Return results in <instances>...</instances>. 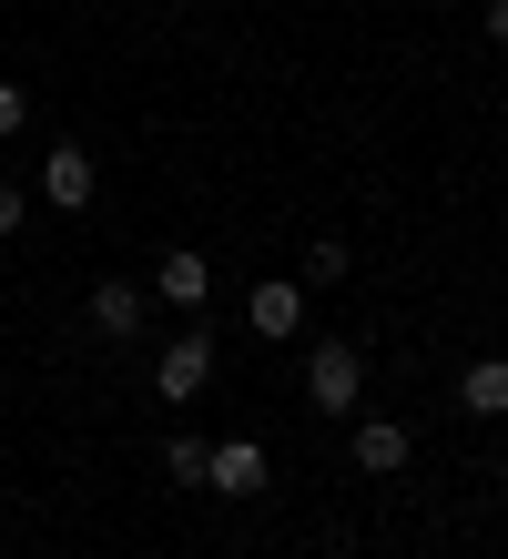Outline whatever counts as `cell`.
<instances>
[{"mask_svg": "<svg viewBox=\"0 0 508 559\" xmlns=\"http://www.w3.org/2000/svg\"><path fill=\"white\" fill-rule=\"evenodd\" d=\"M305 407L316 417H356L366 407V346L356 336H316L305 346Z\"/></svg>", "mask_w": 508, "mask_h": 559, "instance_id": "6da1fadb", "label": "cell"}, {"mask_svg": "<svg viewBox=\"0 0 508 559\" xmlns=\"http://www.w3.org/2000/svg\"><path fill=\"white\" fill-rule=\"evenodd\" d=\"M163 478H174V488H203V438H163Z\"/></svg>", "mask_w": 508, "mask_h": 559, "instance_id": "30bf717a", "label": "cell"}, {"mask_svg": "<svg viewBox=\"0 0 508 559\" xmlns=\"http://www.w3.org/2000/svg\"><path fill=\"white\" fill-rule=\"evenodd\" d=\"M458 407L468 417H508V356H468L458 367Z\"/></svg>", "mask_w": 508, "mask_h": 559, "instance_id": "9c48e42d", "label": "cell"}, {"mask_svg": "<svg viewBox=\"0 0 508 559\" xmlns=\"http://www.w3.org/2000/svg\"><path fill=\"white\" fill-rule=\"evenodd\" d=\"M346 265H356L346 245H305V275H295V285H346Z\"/></svg>", "mask_w": 508, "mask_h": 559, "instance_id": "8fae6325", "label": "cell"}, {"mask_svg": "<svg viewBox=\"0 0 508 559\" xmlns=\"http://www.w3.org/2000/svg\"><path fill=\"white\" fill-rule=\"evenodd\" d=\"M92 336H113V346L143 336V285H132V275H102L92 285Z\"/></svg>", "mask_w": 508, "mask_h": 559, "instance_id": "ba28073f", "label": "cell"}, {"mask_svg": "<svg viewBox=\"0 0 508 559\" xmlns=\"http://www.w3.org/2000/svg\"><path fill=\"white\" fill-rule=\"evenodd\" d=\"M21 133H31V92L0 82V143H21Z\"/></svg>", "mask_w": 508, "mask_h": 559, "instance_id": "4fadbf2b", "label": "cell"}, {"mask_svg": "<svg viewBox=\"0 0 508 559\" xmlns=\"http://www.w3.org/2000/svg\"><path fill=\"white\" fill-rule=\"evenodd\" d=\"M346 457H356L366 478H397L406 457H417V427H406V417H366V407H356V417H346Z\"/></svg>", "mask_w": 508, "mask_h": 559, "instance_id": "277c9868", "label": "cell"}, {"mask_svg": "<svg viewBox=\"0 0 508 559\" xmlns=\"http://www.w3.org/2000/svg\"><path fill=\"white\" fill-rule=\"evenodd\" d=\"M21 224H31V183H11V174H0V245H11Z\"/></svg>", "mask_w": 508, "mask_h": 559, "instance_id": "7c38bea8", "label": "cell"}, {"mask_svg": "<svg viewBox=\"0 0 508 559\" xmlns=\"http://www.w3.org/2000/svg\"><path fill=\"white\" fill-rule=\"evenodd\" d=\"M498 509H508V478H498Z\"/></svg>", "mask_w": 508, "mask_h": 559, "instance_id": "9a60e30c", "label": "cell"}, {"mask_svg": "<svg viewBox=\"0 0 508 559\" xmlns=\"http://www.w3.org/2000/svg\"><path fill=\"white\" fill-rule=\"evenodd\" d=\"M264 478H275L264 438H224V448H203V488H224V499H264Z\"/></svg>", "mask_w": 508, "mask_h": 559, "instance_id": "8992f818", "label": "cell"}, {"mask_svg": "<svg viewBox=\"0 0 508 559\" xmlns=\"http://www.w3.org/2000/svg\"><path fill=\"white\" fill-rule=\"evenodd\" d=\"M245 336H264V346H295V336H305V285H295V275H264V285L245 295Z\"/></svg>", "mask_w": 508, "mask_h": 559, "instance_id": "5b68a950", "label": "cell"}, {"mask_svg": "<svg viewBox=\"0 0 508 559\" xmlns=\"http://www.w3.org/2000/svg\"><path fill=\"white\" fill-rule=\"evenodd\" d=\"M488 41H508V0H488Z\"/></svg>", "mask_w": 508, "mask_h": 559, "instance_id": "5bb4252c", "label": "cell"}, {"mask_svg": "<svg viewBox=\"0 0 508 559\" xmlns=\"http://www.w3.org/2000/svg\"><path fill=\"white\" fill-rule=\"evenodd\" d=\"M153 295H163L174 316H193L203 295H214V254H203V245H174V254L153 265Z\"/></svg>", "mask_w": 508, "mask_h": 559, "instance_id": "52a82bcc", "label": "cell"}, {"mask_svg": "<svg viewBox=\"0 0 508 559\" xmlns=\"http://www.w3.org/2000/svg\"><path fill=\"white\" fill-rule=\"evenodd\" d=\"M92 193H102V163L82 143H51L42 153V174H31V204H51V214H92Z\"/></svg>", "mask_w": 508, "mask_h": 559, "instance_id": "3957f363", "label": "cell"}, {"mask_svg": "<svg viewBox=\"0 0 508 559\" xmlns=\"http://www.w3.org/2000/svg\"><path fill=\"white\" fill-rule=\"evenodd\" d=\"M203 386H214V325H184V336L153 356V397L163 407H193Z\"/></svg>", "mask_w": 508, "mask_h": 559, "instance_id": "7a4b0ae2", "label": "cell"}]
</instances>
